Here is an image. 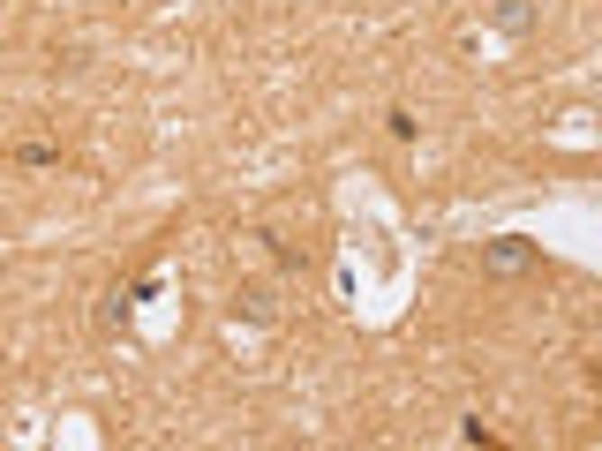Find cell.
<instances>
[{"mask_svg":"<svg viewBox=\"0 0 602 451\" xmlns=\"http://www.w3.org/2000/svg\"><path fill=\"white\" fill-rule=\"evenodd\" d=\"M534 264H543V248L520 241V233H505V241L482 248V271H489V278H520V271H534Z\"/></svg>","mask_w":602,"mask_h":451,"instance_id":"6da1fadb","label":"cell"},{"mask_svg":"<svg viewBox=\"0 0 602 451\" xmlns=\"http://www.w3.org/2000/svg\"><path fill=\"white\" fill-rule=\"evenodd\" d=\"M384 128H392L399 143H415V113H406V105H392V113H384Z\"/></svg>","mask_w":602,"mask_h":451,"instance_id":"277c9868","label":"cell"},{"mask_svg":"<svg viewBox=\"0 0 602 451\" xmlns=\"http://www.w3.org/2000/svg\"><path fill=\"white\" fill-rule=\"evenodd\" d=\"M233 316H249V324H271V301H264V293H242V301H233Z\"/></svg>","mask_w":602,"mask_h":451,"instance_id":"3957f363","label":"cell"},{"mask_svg":"<svg viewBox=\"0 0 602 451\" xmlns=\"http://www.w3.org/2000/svg\"><path fill=\"white\" fill-rule=\"evenodd\" d=\"M527 23H534V8H527V0H512V8H497V31H505V38H520Z\"/></svg>","mask_w":602,"mask_h":451,"instance_id":"7a4b0ae2","label":"cell"}]
</instances>
